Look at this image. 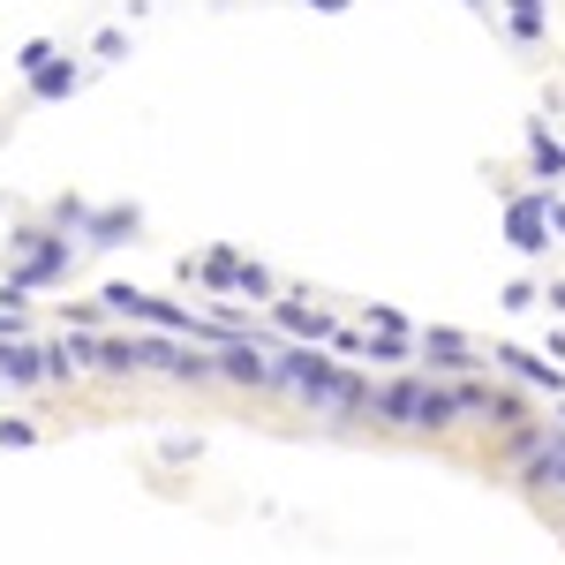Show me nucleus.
Instances as JSON below:
<instances>
[{"instance_id": "nucleus-1", "label": "nucleus", "mask_w": 565, "mask_h": 565, "mask_svg": "<svg viewBox=\"0 0 565 565\" xmlns=\"http://www.w3.org/2000/svg\"><path fill=\"white\" fill-rule=\"evenodd\" d=\"M271 362H279V392H295L309 415H332V423H377V385L354 377L340 354L295 340V348H271Z\"/></svg>"}, {"instance_id": "nucleus-2", "label": "nucleus", "mask_w": 565, "mask_h": 565, "mask_svg": "<svg viewBox=\"0 0 565 565\" xmlns=\"http://www.w3.org/2000/svg\"><path fill=\"white\" fill-rule=\"evenodd\" d=\"M468 407H460V392H452V377H385L377 385V423H399V430H452Z\"/></svg>"}, {"instance_id": "nucleus-3", "label": "nucleus", "mask_w": 565, "mask_h": 565, "mask_svg": "<svg viewBox=\"0 0 565 565\" xmlns=\"http://www.w3.org/2000/svg\"><path fill=\"white\" fill-rule=\"evenodd\" d=\"M505 242H513L521 257H543V249H551V189L505 196Z\"/></svg>"}, {"instance_id": "nucleus-4", "label": "nucleus", "mask_w": 565, "mask_h": 565, "mask_svg": "<svg viewBox=\"0 0 565 565\" xmlns=\"http://www.w3.org/2000/svg\"><path fill=\"white\" fill-rule=\"evenodd\" d=\"M415 354H423V370H430V377H460V370H476V340H468V332H452V324L415 332Z\"/></svg>"}, {"instance_id": "nucleus-5", "label": "nucleus", "mask_w": 565, "mask_h": 565, "mask_svg": "<svg viewBox=\"0 0 565 565\" xmlns=\"http://www.w3.org/2000/svg\"><path fill=\"white\" fill-rule=\"evenodd\" d=\"M490 362H498V370H513L521 385H535V392H551V399H565L558 354H527V348H490Z\"/></svg>"}, {"instance_id": "nucleus-6", "label": "nucleus", "mask_w": 565, "mask_h": 565, "mask_svg": "<svg viewBox=\"0 0 565 565\" xmlns=\"http://www.w3.org/2000/svg\"><path fill=\"white\" fill-rule=\"evenodd\" d=\"M242 271H249L242 249H204L196 264H181V279H196V287H212V295H242Z\"/></svg>"}, {"instance_id": "nucleus-7", "label": "nucleus", "mask_w": 565, "mask_h": 565, "mask_svg": "<svg viewBox=\"0 0 565 565\" xmlns=\"http://www.w3.org/2000/svg\"><path fill=\"white\" fill-rule=\"evenodd\" d=\"M271 324H279V332H295V340H309V348H324V340L340 332L324 309H309V295H287V302H271Z\"/></svg>"}, {"instance_id": "nucleus-8", "label": "nucleus", "mask_w": 565, "mask_h": 565, "mask_svg": "<svg viewBox=\"0 0 565 565\" xmlns=\"http://www.w3.org/2000/svg\"><path fill=\"white\" fill-rule=\"evenodd\" d=\"M76 90H84V68H76L68 53H53L39 76H31V98H39V106H61V98H76Z\"/></svg>"}, {"instance_id": "nucleus-9", "label": "nucleus", "mask_w": 565, "mask_h": 565, "mask_svg": "<svg viewBox=\"0 0 565 565\" xmlns=\"http://www.w3.org/2000/svg\"><path fill=\"white\" fill-rule=\"evenodd\" d=\"M527 167H535L543 189H558V181H565V143L543 129V121H527Z\"/></svg>"}, {"instance_id": "nucleus-10", "label": "nucleus", "mask_w": 565, "mask_h": 565, "mask_svg": "<svg viewBox=\"0 0 565 565\" xmlns=\"http://www.w3.org/2000/svg\"><path fill=\"white\" fill-rule=\"evenodd\" d=\"M136 226H143V212H136V204H114V212H90L84 242H90V249H114V242H129Z\"/></svg>"}, {"instance_id": "nucleus-11", "label": "nucleus", "mask_w": 565, "mask_h": 565, "mask_svg": "<svg viewBox=\"0 0 565 565\" xmlns=\"http://www.w3.org/2000/svg\"><path fill=\"white\" fill-rule=\"evenodd\" d=\"M0 362H8V385H45V348L31 340H0Z\"/></svg>"}, {"instance_id": "nucleus-12", "label": "nucleus", "mask_w": 565, "mask_h": 565, "mask_svg": "<svg viewBox=\"0 0 565 565\" xmlns=\"http://www.w3.org/2000/svg\"><path fill=\"white\" fill-rule=\"evenodd\" d=\"M505 8H513V39L521 45L543 39V8H551V0H505Z\"/></svg>"}, {"instance_id": "nucleus-13", "label": "nucleus", "mask_w": 565, "mask_h": 565, "mask_svg": "<svg viewBox=\"0 0 565 565\" xmlns=\"http://www.w3.org/2000/svg\"><path fill=\"white\" fill-rule=\"evenodd\" d=\"M53 226H61V234H84V226H90V204H84V196H61V204H53Z\"/></svg>"}, {"instance_id": "nucleus-14", "label": "nucleus", "mask_w": 565, "mask_h": 565, "mask_svg": "<svg viewBox=\"0 0 565 565\" xmlns=\"http://www.w3.org/2000/svg\"><path fill=\"white\" fill-rule=\"evenodd\" d=\"M76 370H84V362L68 354V340H53V348H45V377H53V385H68Z\"/></svg>"}, {"instance_id": "nucleus-15", "label": "nucleus", "mask_w": 565, "mask_h": 565, "mask_svg": "<svg viewBox=\"0 0 565 565\" xmlns=\"http://www.w3.org/2000/svg\"><path fill=\"white\" fill-rule=\"evenodd\" d=\"M0 445H8V452L39 445V423H23V415H0Z\"/></svg>"}, {"instance_id": "nucleus-16", "label": "nucleus", "mask_w": 565, "mask_h": 565, "mask_svg": "<svg viewBox=\"0 0 565 565\" xmlns=\"http://www.w3.org/2000/svg\"><path fill=\"white\" fill-rule=\"evenodd\" d=\"M53 53H61V45H53V39H31V45H23V53H15V68H23V76H39V68H45V61H53Z\"/></svg>"}, {"instance_id": "nucleus-17", "label": "nucleus", "mask_w": 565, "mask_h": 565, "mask_svg": "<svg viewBox=\"0 0 565 565\" xmlns=\"http://www.w3.org/2000/svg\"><path fill=\"white\" fill-rule=\"evenodd\" d=\"M362 317H370V332H407V317H399V309H392V302H370V309H362Z\"/></svg>"}, {"instance_id": "nucleus-18", "label": "nucleus", "mask_w": 565, "mask_h": 565, "mask_svg": "<svg viewBox=\"0 0 565 565\" xmlns=\"http://www.w3.org/2000/svg\"><path fill=\"white\" fill-rule=\"evenodd\" d=\"M129 53V31H98V61H121Z\"/></svg>"}, {"instance_id": "nucleus-19", "label": "nucleus", "mask_w": 565, "mask_h": 565, "mask_svg": "<svg viewBox=\"0 0 565 565\" xmlns=\"http://www.w3.org/2000/svg\"><path fill=\"white\" fill-rule=\"evenodd\" d=\"M535 302H543V295H535L527 279H513V287H505V309H535Z\"/></svg>"}, {"instance_id": "nucleus-20", "label": "nucleus", "mask_w": 565, "mask_h": 565, "mask_svg": "<svg viewBox=\"0 0 565 565\" xmlns=\"http://www.w3.org/2000/svg\"><path fill=\"white\" fill-rule=\"evenodd\" d=\"M551 234H565V196L551 189Z\"/></svg>"}, {"instance_id": "nucleus-21", "label": "nucleus", "mask_w": 565, "mask_h": 565, "mask_svg": "<svg viewBox=\"0 0 565 565\" xmlns=\"http://www.w3.org/2000/svg\"><path fill=\"white\" fill-rule=\"evenodd\" d=\"M543 302H551V309H565V279H551V295H543Z\"/></svg>"}, {"instance_id": "nucleus-22", "label": "nucleus", "mask_w": 565, "mask_h": 565, "mask_svg": "<svg viewBox=\"0 0 565 565\" xmlns=\"http://www.w3.org/2000/svg\"><path fill=\"white\" fill-rule=\"evenodd\" d=\"M309 8H324V15H340V8H348V0H309Z\"/></svg>"}, {"instance_id": "nucleus-23", "label": "nucleus", "mask_w": 565, "mask_h": 565, "mask_svg": "<svg viewBox=\"0 0 565 565\" xmlns=\"http://www.w3.org/2000/svg\"><path fill=\"white\" fill-rule=\"evenodd\" d=\"M0 385H8V362H0Z\"/></svg>"}]
</instances>
